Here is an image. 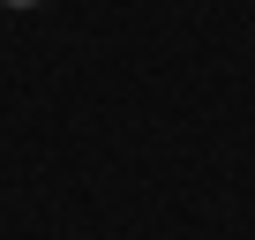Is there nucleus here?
<instances>
[{
  "label": "nucleus",
  "instance_id": "1",
  "mask_svg": "<svg viewBox=\"0 0 255 240\" xmlns=\"http://www.w3.org/2000/svg\"><path fill=\"white\" fill-rule=\"evenodd\" d=\"M8 8H45V0H8Z\"/></svg>",
  "mask_w": 255,
  "mask_h": 240
}]
</instances>
